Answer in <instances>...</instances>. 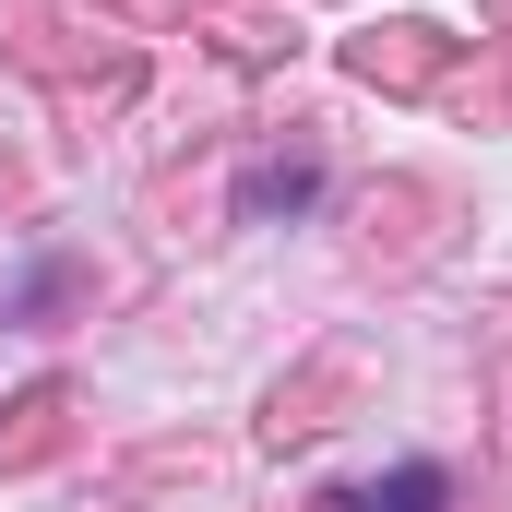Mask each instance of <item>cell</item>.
Returning <instances> with one entry per match:
<instances>
[{
  "mask_svg": "<svg viewBox=\"0 0 512 512\" xmlns=\"http://www.w3.org/2000/svg\"><path fill=\"white\" fill-rule=\"evenodd\" d=\"M346 512H441V465H393L370 489H346Z\"/></svg>",
  "mask_w": 512,
  "mask_h": 512,
  "instance_id": "obj_1",
  "label": "cell"
}]
</instances>
